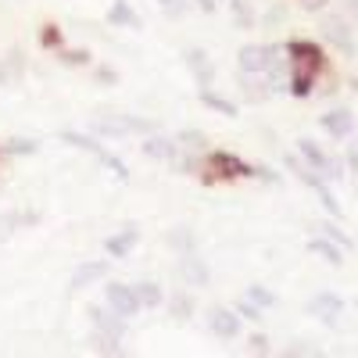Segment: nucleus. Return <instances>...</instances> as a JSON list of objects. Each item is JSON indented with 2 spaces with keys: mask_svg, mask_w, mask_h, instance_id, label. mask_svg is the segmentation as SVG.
<instances>
[{
  "mask_svg": "<svg viewBox=\"0 0 358 358\" xmlns=\"http://www.w3.org/2000/svg\"><path fill=\"white\" fill-rule=\"evenodd\" d=\"M179 140H183L187 147H194V151H201V147H204V136L201 133H179Z\"/></svg>",
  "mask_w": 358,
  "mask_h": 358,
  "instance_id": "obj_32",
  "label": "nucleus"
},
{
  "mask_svg": "<svg viewBox=\"0 0 358 358\" xmlns=\"http://www.w3.org/2000/svg\"><path fill=\"white\" fill-rule=\"evenodd\" d=\"M297 158H301V162H305V169H312L319 179H341V176H344L341 162H334V158L326 155L315 140H308V136L297 140Z\"/></svg>",
  "mask_w": 358,
  "mask_h": 358,
  "instance_id": "obj_3",
  "label": "nucleus"
},
{
  "mask_svg": "<svg viewBox=\"0 0 358 358\" xmlns=\"http://www.w3.org/2000/svg\"><path fill=\"white\" fill-rule=\"evenodd\" d=\"M236 65H241L244 76H258V72H265V69H268V43H265V47H258V43L241 47V50H236Z\"/></svg>",
  "mask_w": 358,
  "mask_h": 358,
  "instance_id": "obj_11",
  "label": "nucleus"
},
{
  "mask_svg": "<svg viewBox=\"0 0 358 358\" xmlns=\"http://www.w3.org/2000/svg\"><path fill=\"white\" fill-rule=\"evenodd\" d=\"M348 165L358 172V136H351V147H348Z\"/></svg>",
  "mask_w": 358,
  "mask_h": 358,
  "instance_id": "obj_34",
  "label": "nucleus"
},
{
  "mask_svg": "<svg viewBox=\"0 0 358 358\" xmlns=\"http://www.w3.org/2000/svg\"><path fill=\"white\" fill-rule=\"evenodd\" d=\"M15 219H18V215H4V219H0V236H8V233H11Z\"/></svg>",
  "mask_w": 358,
  "mask_h": 358,
  "instance_id": "obj_37",
  "label": "nucleus"
},
{
  "mask_svg": "<svg viewBox=\"0 0 358 358\" xmlns=\"http://www.w3.org/2000/svg\"><path fill=\"white\" fill-rule=\"evenodd\" d=\"M308 251H312V255H319L322 262L337 265V268L344 265V251H341L334 241H326V236H315V241H308Z\"/></svg>",
  "mask_w": 358,
  "mask_h": 358,
  "instance_id": "obj_19",
  "label": "nucleus"
},
{
  "mask_svg": "<svg viewBox=\"0 0 358 358\" xmlns=\"http://www.w3.org/2000/svg\"><path fill=\"white\" fill-rule=\"evenodd\" d=\"M322 236H326V241H334L341 251H348V248H351V236H348L337 222H322Z\"/></svg>",
  "mask_w": 358,
  "mask_h": 358,
  "instance_id": "obj_24",
  "label": "nucleus"
},
{
  "mask_svg": "<svg viewBox=\"0 0 358 358\" xmlns=\"http://www.w3.org/2000/svg\"><path fill=\"white\" fill-rule=\"evenodd\" d=\"M287 62H290V94L294 97H308L315 90V79L319 72L326 69V54L319 43H308V40H290L283 47Z\"/></svg>",
  "mask_w": 358,
  "mask_h": 358,
  "instance_id": "obj_1",
  "label": "nucleus"
},
{
  "mask_svg": "<svg viewBox=\"0 0 358 358\" xmlns=\"http://www.w3.org/2000/svg\"><path fill=\"white\" fill-rule=\"evenodd\" d=\"M143 155L155 158V162H176L179 158V147L172 136H147L143 140Z\"/></svg>",
  "mask_w": 358,
  "mask_h": 358,
  "instance_id": "obj_14",
  "label": "nucleus"
},
{
  "mask_svg": "<svg viewBox=\"0 0 358 358\" xmlns=\"http://www.w3.org/2000/svg\"><path fill=\"white\" fill-rule=\"evenodd\" d=\"M169 305H172L169 312H172L176 319H190V315H194V297H190V294H176Z\"/></svg>",
  "mask_w": 358,
  "mask_h": 358,
  "instance_id": "obj_23",
  "label": "nucleus"
},
{
  "mask_svg": "<svg viewBox=\"0 0 358 358\" xmlns=\"http://www.w3.org/2000/svg\"><path fill=\"white\" fill-rule=\"evenodd\" d=\"M319 33H322V40H326V43H334L337 50L355 54V33H351V25H348V22L330 18V22H322V25H319Z\"/></svg>",
  "mask_w": 358,
  "mask_h": 358,
  "instance_id": "obj_9",
  "label": "nucleus"
},
{
  "mask_svg": "<svg viewBox=\"0 0 358 358\" xmlns=\"http://www.w3.org/2000/svg\"><path fill=\"white\" fill-rule=\"evenodd\" d=\"M183 62L190 65V72H194V79L201 83V90H208V83L215 79V65H212V57H208L201 47H190V50L183 54Z\"/></svg>",
  "mask_w": 358,
  "mask_h": 358,
  "instance_id": "obj_12",
  "label": "nucleus"
},
{
  "mask_svg": "<svg viewBox=\"0 0 358 358\" xmlns=\"http://www.w3.org/2000/svg\"><path fill=\"white\" fill-rule=\"evenodd\" d=\"M97 83H108L111 86V83H118V72L115 69H97Z\"/></svg>",
  "mask_w": 358,
  "mask_h": 358,
  "instance_id": "obj_35",
  "label": "nucleus"
},
{
  "mask_svg": "<svg viewBox=\"0 0 358 358\" xmlns=\"http://www.w3.org/2000/svg\"><path fill=\"white\" fill-rule=\"evenodd\" d=\"M140 241V233H136V226H126L122 233H111L108 241H104V251L111 255V258H126L129 251H133V244Z\"/></svg>",
  "mask_w": 358,
  "mask_h": 358,
  "instance_id": "obj_15",
  "label": "nucleus"
},
{
  "mask_svg": "<svg viewBox=\"0 0 358 358\" xmlns=\"http://www.w3.org/2000/svg\"><path fill=\"white\" fill-rule=\"evenodd\" d=\"M212 334L222 337V341L241 337V319H236L233 308H215V312H212Z\"/></svg>",
  "mask_w": 358,
  "mask_h": 358,
  "instance_id": "obj_13",
  "label": "nucleus"
},
{
  "mask_svg": "<svg viewBox=\"0 0 358 358\" xmlns=\"http://www.w3.org/2000/svg\"><path fill=\"white\" fill-rule=\"evenodd\" d=\"M319 126L326 129V136H334V140H351V133H355V111L351 108H334V111H326L319 118Z\"/></svg>",
  "mask_w": 358,
  "mask_h": 358,
  "instance_id": "obj_7",
  "label": "nucleus"
},
{
  "mask_svg": "<svg viewBox=\"0 0 358 358\" xmlns=\"http://www.w3.org/2000/svg\"><path fill=\"white\" fill-rule=\"evenodd\" d=\"M104 276H108V262H86V265H79L72 273V287L79 290V287H90V283H97Z\"/></svg>",
  "mask_w": 358,
  "mask_h": 358,
  "instance_id": "obj_18",
  "label": "nucleus"
},
{
  "mask_svg": "<svg viewBox=\"0 0 358 358\" xmlns=\"http://www.w3.org/2000/svg\"><path fill=\"white\" fill-rule=\"evenodd\" d=\"M133 294H136L140 308H158V305L165 301V294H162V287H158L155 280H136V283H133Z\"/></svg>",
  "mask_w": 358,
  "mask_h": 358,
  "instance_id": "obj_17",
  "label": "nucleus"
},
{
  "mask_svg": "<svg viewBox=\"0 0 358 358\" xmlns=\"http://www.w3.org/2000/svg\"><path fill=\"white\" fill-rule=\"evenodd\" d=\"M94 129L97 136H111V140H126V136H155L158 122L155 118H143V115H126V111H111V115H97L94 118Z\"/></svg>",
  "mask_w": 358,
  "mask_h": 358,
  "instance_id": "obj_2",
  "label": "nucleus"
},
{
  "mask_svg": "<svg viewBox=\"0 0 358 358\" xmlns=\"http://www.w3.org/2000/svg\"><path fill=\"white\" fill-rule=\"evenodd\" d=\"M94 319H97V326H101V334H111L115 341H118V337H126V322L118 319L115 312H108V315H104L101 308H94Z\"/></svg>",
  "mask_w": 358,
  "mask_h": 358,
  "instance_id": "obj_21",
  "label": "nucleus"
},
{
  "mask_svg": "<svg viewBox=\"0 0 358 358\" xmlns=\"http://www.w3.org/2000/svg\"><path fill=\"white\" fill-rule=\"evenodd\" d=\"M208 165H212V176L208 179H248V176H255L258 169L255 165H248V162H241L236 155H229V151H212L208 155Z\"/></svg>",
  "mask_w": 358,
  "mask_h": 358,
  "instance_id": "obj_4",
  "label": "nucleus"
},
{
  "mask_svg": "<svg viewBox=\"0 0 358 358\" xmlns=\"http://www.w3.org/2000/svg\"><path fill=\"white\" fill-rule=\"evenodd\" d=\"M215 4H219V0H215Z\"/></svg>",
  "mask_w": 358,
  "mask_h": 358,
  "instance_id": "obj_40",
  "label": "nucleus"
},
{
  "mask_svg": "<svg viewBox=\"0 0 358 358\" xmlns=\"http://www.w3.org/2000/svg\"><path fill=\"white\" fill-rule=\"evenodd\" d=\"M40 40H43V47H57V50H62V33H57L54 25H47V29H43Z\"/></svg>",
  "mask_w": 358,
  "mask_h": 358,
  "instance_id": "obj_29",
  "label": "nucleus"
},
{
  "mask_svg": "<svg viewBox=\"0 0 358 358\" xmlns=\"http://www.w3.org/2000/svg\"><path fill=\"white\" fill-rule=\"evenodd\" d=\"M62 140H65V143H72V147H83V151H90V155H97L108 169H115L118 176H126V165L118 162L115 155H108L104 147H101V140H94V136H79V133H72V129H65V133H62Z\"/></svg>",
  "mask_w": 358,
  "mask_h": 358,
  "instance_id": "obj_8",
  "label": "nucleus"
},
{
  "mask_svg": "<svg viewBox=\"0 0 358 358\" xmlns=\"http://www.w3.org/2000/svg\"><path fill=\"white\" fill-rule=\"evenodd\" d=\"M341 312H344V297L334 294V290H322V294H315L312 301H308V315L319 319V322H326V326H337Z\"/></svg>",
  "mask_w": 358,
  "mask_h": 358,
  "instance_id": "obj_5",
  "label": "nucleus"
},
{
  "mask_svg": "<svg viewBox=\"0 0 358 358\" xmlns=\"http://www.w3.org/2000/svg\"><path fill=\"white\" fill-rule=\"evenodd\" d=\"M62 57H65L69 65H86V62H90L86 50H65V47H62Z\"/></svg>",
  "mask_w": 358,
  "mask_h": 358,
  "instance_id": "obj_31",
  "label": "nucleus"
},
{
  "mask_svg": "<svg viewBox=\"0 0 358 358\" xmlns=\"http://www.w3.org/2000/svg\"><path fill=\"white\" fill-rule=\"evenodd\" d=\"M241 90H244V97H251V101H265L268 97V86H262V83H248V79H241Z\"/></svg>",
  "mask_w": 358,
  "mask_h": 358,
  "instance_id": "obj_28",
  "label": "nucleus"
},
{
  "mask_svg": "<svg viewBox=\"0 0 358 358\" xmlns=\"http://www.w3.org/2000/svg\"><path fill=\"white\" fill-rule=\"evenodd\" d=\"M158 8L165 15H183L187 11V0H158Z\"/></svg>",
  "mask_w": 358,
  "mask_h": 358,
  "instance_id": "obj_30",
  "label": "nucleus"
},
{
  "mask_svg": "<svg viewBox=\"0 0 358 358\" xmlns=\"http://www.w3.org/2000/svg\"><path fill=\"white\" fill-rule=\"evenodd\" d=\"M201 104H208L212 111H222L226 118H236V115H241V108H236L233 101H226L222 94H215V90H201Z\"/></svg>",
  "mask_w": 358,
  "mask_h": 358,
  "instance_id": "obj_20",
  "label": "nucleus"
},
{
  "mask_svg": "<svg viewBox=\"0 0 358 358\" xmlns=\"http://www.w3.org/2000/svg\"><path fill=\"white\" fill-rule=\"evenodd\" d=\"M108 22L118 25V29H140V15L129 8V0H115L108 8Z\"/></svg>",
  "mask_w": 358,
  "mask_h": 358,
  "instance_id": "obj_16",
  "label": "nucleus"
},
{
  "mask_svg": "<svg viewBox=\"0 0 358 358\" xmlns=\"http://www.w3.org/2000/svg\"><path fill=\"white\" fill-rule=\"evenodd\" d=\"M104 297H108V308H111L118 319H129V315L140 312L136 294H133V287H126V283H108V287H104Z\"/></svg>",
  "mask_w": 358,
  "mask_h": 358,
  "instance_id": "obj_6",
  "label": "nucleus"
},
{
  "mask_svg": "<svg viewBox=\"0 0 358 358\" xmlns=\"http://www.w3.org/2000/svg\"><path fill=\"white\" fill-rule=\"evenodd\" d=\"M165 241L179 251V255H187V251H194V233L190 229H172L169 236H165Z\"/></svg>",
  "mask_w": 358,
  "mask_h": 358,
  "instance_id": "obj_22",
  "label": "nucleus"
},
{
  "mask_svg": "<svg viewBox=\"0 0 358 358\" xmlns=\"http://www.w3.org/2000/svg\"><path fill=\"white\" fill-rule=\"evenodd\" d=\"M326 4H330V0H301V8H305V11H322Z\"/></svg>",
  "mask_w": 358,
  "mask_h": 358,
  "instance_id": "obj_36",
  "label": "nucleus"
},
{
  "mask_svg": "<svg viewBox=\"0 0 358 358\" xmlns=\"http://www.w3.org/2000/svg\"><path fill=\"white\" fill-rule=\"evenodd\" d=\"M233 312H236V319H251V322H258V319H262V308H258V305H251L248 297H241V301L233 305Z\"/></svg>",
  "mask_w": 358,
  "mask_h": 358,
  "instance_id": "obj_27",
  "label": "nucleus"
},
{
  "mask_svg": "<svg viewBox=\"0 0 358 358\" xmlns=\"http://www.w3.org/2000/svg\"><path fill=\"white\" fill-rule=\"evenodd\" d=\"M179 276H183V283L190 287H208L212 280H208V265L197 251H187V255H179Z\"/></svg>",
  "mask_w": 358,
  "mask_h": 358,
  "instance_id": "obj_10",
  "label": "nucleus"
},
{
  "mask_svg": "<svg viewBox=\"0 0 358 358\" xmlns=\"http://www.w3.org/2000/svg\"><path fill=\"white\" fill-rule=\"evenodd\" d=\"M11 151H15V155H22V151L29 155V151H36V143H33V140H11Z\"/></svg>",
  "mask_w": 358,
  "mask_h": 358,
  "instance_id": "obj_33",
  "label": "nucleus"
},
{
  "mask_svg": "<svg viewBox=\"0 0 358 358\" xmlns=\"http://www.w3.org/2000/svg\"><path fill=\"white\" fill-rule=\"evenodd\" d=\"M248 301H251V305H258V308H268V305H276V294H273V290H265V287H258V283H251Z\"/></svg>",
  "mask_w": 358,
  "mask_h": 358,
  "instance_id": "obj_25",
  "label": "nucleus"
},
{
  "mask_svg": "<svg viewBox=\"0 0 358 358\" xmlns=\"http://www.w3.org/2000/svg\"><path fill=\"white\" fill-rule=\"evenodd\" d=\"M233 18H236V25H241V29H251L255 25V15L248 8V0H233Z\"/></svg>",
  "mask_w": 358,
  "mask_h": 358,
  "instance_id": "obj_26",
  "label": "nucleus"
},
{
  "mask_svg": "<svg viewBox=\"0 0 358 358\" xmlns=\"http://www.w3.org/2000/svg\"><path fill=\"white\" fill-rule=\"evenodd\" d=\"M197 4H201L204 11H215V0H197Z\"/></svg>",
  "mask_w": 358,
  "mask_h": 358,
  "instance_id": "obj_38",
  "label": "nucleus"
},
{
  "mask_svg": "<svg viewBox=\"0 0 358 358\" xmlns=\"http://www.w3.org/2000/svg\"><path fill=\"white\" fill-rule=\"evenodd\" d=\"M344 4H348V8H351V15L358 18V0H344Z\"/></svg>",
  "mask_w": 358,
  "mask_h": 358,
  "instance_id": "obj_39",
  "label": "nucleus"
}]
</instances>
